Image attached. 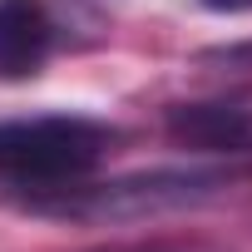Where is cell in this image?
Masks as SVG:
<instances>
[{
    "label": "cell",
    "mask_w": 252,
    "mask_h": 252,
    "mask_svg": "<svg viewBox=\"0 0 252 252\" xmlns=\"http://www.w3.org/2000/svg\"><path fill=\"white\" fill-rule=\"evenodd\" d=\"M252 183V168L237 163H193V168H144L104 183L64 178V183H40L20 188V208L60 222H144L183 208H203L232 188Z\"/></svg>",
    "instance_id": "cell-1"
},
{
    "label": "cell",
    "mask_w": 252,
    "mask_h": 252,
    "mask_svg": "<svg viewBox=\"0 0 252 252\" xmlns=\"http://www.w3.org/2000/svg\"><path fill=\"white\" fill-rule=\"evenodd\" d=\"M119 144V129L84 114H40V119H0V178L15 188L64 183L99 168Z\"/></svg>",
    "instance_id": "cell-2"
},
{
    "label": "cell",
    "mask_w": 252,
    "mask_h": 252,
    "mask_svg": "<svg viewBox=\"0 0 252 252\" xmlns=\"http://www.w3.org/2000/svg\"><path fill=\"white\" fill-rule=\"evenodd\" d=\"M55 50V20L45 0H0V79L20 84L45 69Z\"/></svg>",
    "instance_id": "cell-3"
},
{
    "label": "cell",
    "mask_w": 252,
    "mask_h": 252,
    "mask_svg": "<svg viewBox=\"0 0 252 252\" xmlns=\"http://www.w3.org/2000/svg\"><path fill=\"white\" fill-rule=\"evenodd\" d=\"M168 134L203 154H247L252 149V109L237 104H178L168 109Z\"/></svg>",
    "instance_id": "cell-4"
},
{
    "label": "cell",
    "mask_w": 252,
    "mask_h": 252,
    "mask_svg": "<svg viewBox=\"0 0 252 252\" xmlns=\"http://www.w3.org/2000/svg\"><path fill=\"white\" fill-rule=\"evenodd\" d=\"M203 64H242V69H252V45H227V50H208V55H203Z\"/></svg>",
    "instance_id": "cell-5"
},
{
    "label": "cell",
    "mask_w": 252,
    "mask_h": 252,
    "mask_svg": "<svg viewBox=\"0 0 252 252\" xmlns=\"http://www.w3.org/2000/svg\"><path fill=\"white\" fill-rule=\"evenodd\" d=\"M203 10H213V15H247L252 10V0H198Z\"/></svg>",
    "instance_id": "cell-6"
}]
</instances>
